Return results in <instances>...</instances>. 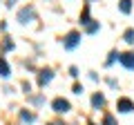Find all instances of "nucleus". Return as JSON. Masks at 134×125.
<instances>
[{"instance_id":"1","label":"nucleus","mask_w":134,"mask_h":125,"mask_svg":"<svg viewBox=\"0 0 134 125\" xmlns=\"http://www.w3.org/2000/svg\"><path fill=\"white\" fill-rule=\"evenodd\" d=\"M54 112H58V114H65V112H69V101H65V98H56V101L52 103Z\"/></svg>"},{"instance_id":"2","label":"nucleus","mask_w":134,"mask_h":125,"mask_svg":"<svg viewBox=\"0 0 134 125\" xmlns=\"http://www.w3.org/2000/svg\"><path fill=\"white\" fill-rule=\"evenodd\" d=\"M78 43H81V34H78V31L67 34V38H65V47H67V49H74Z\"/></svg>"},{"instance_id":"3","label":"nucleus","mask_w":134,"mask_h":125,"mask_svg":"<svg viewBox=\"0 0 134 125\" xmlns=\"http://www.w3.org/2000/svg\"><path fill=\"white\" fill-rule=\"evenodd\" d=\"M119 58H121V62H123L127 69H134V54H132V52H127V54H119Z\"/></svg>"},{"instance_id":"4","label":"nucleus","mask_w":134,"mask_h":125,"mask_svg":"<svg viewBox=\"0 0 134 125\" xmlns=\"http://www.w3.org/2000/svg\"><path fill=\"white\" fill-rule=\"evenodd\" d=\"M116 107H119L121 112H132V110H134V103L130 101V98H121V101H119V105H116Z\"/></svg>"},{"instance_id":"5","label":"nucleus","mask_w":134,"mask_h":125,"mask_svg":"<svg viewBox=\"0 0 134 125\" xmlns=\"http://www.w3.org/2000/svg\"><path fill=\"white\" fill-rule=\"evenodd\" d=\"M18 18H20V22H29V18H34V9H31V7L23 9V11L18 14Z\"/></svg>"},{"instance_id":"6","label":"nucleus","mask_w":134,"mask_h":125,"mask_svg":"<svg viewBox=\"0 0 134 125\" xmlns=\"http://www.w3.org/2000/svg\"><path fill=\"white\" fill-rule=\"evenodd\" d=\"M9 74H11V67H9V62H7L2 56H0V76H5V78H7Z\"/></svg>"},{"instance_id":"7","label":"nucleus","mask_w":134,"mask_h":125,"mask_svg":"<svg viewBox=\"0 0 134 125\" xmlns=\"http://www.w3.org/2000/svg\"><path fill=\"white\" fill-rule=\"evenodd\" d=\"M49 81H52V69H43L40 76H38V83H40V85H47Z\"/></svg>"},{"instance_id":"8","label":"nucleus","mask_w":134,"mask_h":125,"mask_svg":"<svg viewBox=\"0 0 134 125\" xmlns=\"http://www.w3.org/2000/svg\"><path fill=\"white\" fill-rule=\"evenodd\" d=\"M103 103H105V98H103V94H94V96H92V105H94V107H100Z\"/></svg>"},{"instance_id":"9","label":"nucleus","mask_w":134,"mask_h":125,"mask_svg":"<svg viewBox=\"0 0 134 125\" xmlns=\"http://www.w3.org/2000/svg\"><path fill=\"white\" fill-rule=\"evenodd\" d=\"M121 11L123 14H130L132 11V0H121Z\"/></svg>"},{"instance_id":"10","label":"nucleus","mask_w":134,"mask_h":125,"mask_svg":"<svg viewBox=\"0 0 134 125\" xmlns=\"http://www.w3.org/2000/svg\"><path fill=\"white\" fill-rule=\"evenodd\" d=\"M20 118H23L25 123H34V121H36V116L29 114V112H23V114H20Z\"/></svg>"},{"instance_id":"11","label":"nucleus","mask_w":134,"mask_h":125,"mask_svg":"<svg viewBox=\"0 0 134 125\" xmlns=\"http://www.w3.org/2000/svg\"><path fill=\"white\" fill-rule=\"evenodd\" d=\"M125 43H134V29H127L125 31Z\"/></svg>"},{"instance_id":"12","label":"nucleus","mask_w":134,"mask_h":125,"mask_svg":"<svg viewBox=\"0 0 134 125\" xmlns=\"http://www.w3.org/2000/svg\"><path fill=\"white\" fill-rule=\"evenodd\" d=\"M105 125H114V118H112V116H107V118H105Z\"/></svg>"},{"instance_id":"13","label":"nucleus","mask_w":134,"mask_h":125,"mask_svg":"<svg viewBox=\"0 0 134 125\" xmlns=\"http://www.w3.org/2000/svg\"><path fill=\"white\" fill-rule=\"evenodd\" d=\"M49 125H63V123H49Z\"/></svg>"}]
</instances>
